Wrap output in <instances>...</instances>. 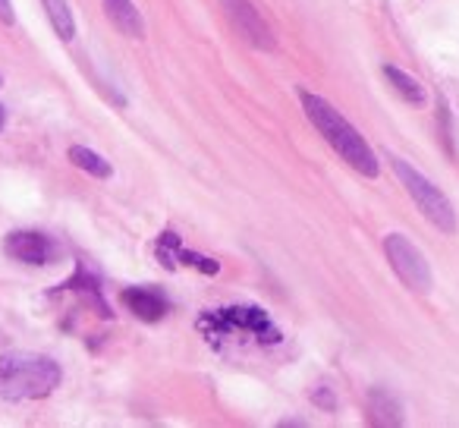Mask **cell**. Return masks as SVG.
<instances>
[{
	"mask_svg": "<svg viewBox=\"0 0 459 428\" xmlns=\"http://www.w3.org/2000/svg\"><path fill=\"white\" fill-rule=\"evenodd\" d=\"M384 76L394 83V89L400 92L406 101H412V104H425V89H421L419 83H415L412 76H406L403 70H396V66H384Z\"/></svg>",
	"mask_w": 459,
	"mask_h": 428,
	"instance_id": "obj_14",
	"label": "cell"
},
{
	"mask_svg": "<svg viewBox=\"0 0 459 428\" xmlns=\"http://www.w3.org/2000/svg\"><path fill=\"white\" fill-rule=\"evenodd\" d=\"M4 123H7V110L0 108V129H4Z\"/></svg>",
	"mask_w": 459,
	"mask_h": 428,
	"instance_id": "obj_16",
	"label": "cell"
},
{
	"mask_svg": "<svg viewBox=\"0 0 459 428\" xmlns=\"http://www.w3.org/2000/svg\"><path fill=\"white\" fill-rule=\"evenodd\" d=\"M384 252H387L390 268L396 271V277H400L409 290L428 293V287H431V268H428L425 256H421L403 233H390V237L384 240Z\"/></svg>",
	"mask_w": 459,
	"mask_h": 428,
	"instance_id": "obj_5",
	"label": "cell"
},
{
	"mask_svg": "<svg viewBox=\"0 0 459 428\" xmlns=\"http://www.w3.org/2000/svg\"><path fill=\"white\" fill-rule=\"evenodd\" d=\"M302 108H306L312 127L325 135V142L362 177H377V158L368 148V142L359 135V129L340 114L333 104H327L325 98L312 95V92H302Z\"/></svg>",
	"mask_w": 459,
	"mask_h": 428,
	"instance_id": "obj_1",
	"label": "cell"
},
{
	"mask_svg": "<svg viewBox=\"0 0 459 428\" xmlns=\"http://www.w3.org/2000/svg\"><path fill=\"white\" fill-rule=\"evenodd\" d=\"M104 10H108L110 22H114L123 35H133V39L145 35V22H142L133 0H104Z\"/></svg>",
	"mask_w": 459,
	"mask_h": 428,
	"instance_id": "obj_10",
	"label": "cell"
},
{
	"mask_svg": "<svg viewBox=\"0 0 459 428\" xmlns=\"http://www.w3.org/2000/svg\"><path fill=\"white\" fill-rule=\"evenodd\" d=\"M120 302L142 321H160L167 315V300L152 287H126L120 293Z\"/></svg>",
	"mask_w": 459,
	"mask_h": 428,
	"instance_id": "obj_9",
	"label": "cell"
},
{
	"mask_svg": "<svg viewBox=\"0 0 459 428\" xmlns=\"http://www.w3.org/2000/svg\"><path fill=\"white\" fill-rule=\"evenodd\" d=\"M390 164H394L396 177H400V183L406 186V192L412 196V202L419 205L421 214H425L437 231H444V233L456 231V211H453L450 198H446L431 179L421 177L412 164H406L403 158H390Z\"/></svg>",
	"mask_w": 459,
	"mask_h": 428,
	"instance_id": "obj_4",
	"label": "cell"
},
{
	"mask_svg": "<svg viewBox=\"0 0 459 428\" xmlns=\"http://www.w3.org/2000/svg\"><path fill=\"white\" fill-rule=\"evenodd\" d=\"M64 290H70V293H79L85 302H91V306L98 309V315H101V319H110V309H108V302H104V296H101V287H98V281L82 268V265H79L76 275H73L70 281L64 284Z\"/></svg>",
	"mask_w": 459,
	"mask_h": 428,
	"instance_id": "obj_11",
	"label": "cell"
},
{
	"mask_svg": "<svg viewBox=\"0 0 459 428\" xmlns=\"http://www.w3.org/2000/svg\"><path fill=\"white\" fill-rule=\"evenodd\" d=\"M4 252H7L13 262H22V265H48L57 249H54V243L45 237V233L13 231L7 240H4Z\"/></svg>",
	"mask_w": 459,
	"mask_h": 428,
	"instance_id": "obj_7",
	"label": "cell"
},
{
	"mask_svg": "<svg viewBox=\"0 0 459 428\" xmlns=\"http://www.w3.org/2000/svg\"><path fill=\"white\" fill-rule=\"evenodd\" d=\"M0 20L7 22V26H13V4H10V0H0Z\"/></svg>",
	"mask_w": 459,
	"mask_h": 428,
	"instance_id": "obj_15",
	"label": "cell"
},
{
	"mask_svg": "<svg viewBox=\"0 0 459 428\" xmlns=\"http://www.w3.org/2000/svg\"><path fill=\"white\" fill-rule=\"evenodd\" d=\"M223 13H227L230 26L237 29V35L243 41H249L258 51H274V35H271L268 22L262 20L249 0H223Z\"/></svg>",
	"mask_w": 459,
	"mask_h": 428,
	"instance_id": "obj_6",
	"label": "cell"
},
{
	"mask_svg": "<svg viewBox=\"0 0 459 428\" xmlns=\"http://www.w3.org/2000/svg\"><path fill=\"white\" fill-rule=\"evenodd\" d=\"M48 10V20H51L54 32L60 35L64 41H73L76 35V22H73V10L66 7V0H41Z\"/></svg>",
	"mask_w": 459,
	"mask_h": 428,
	"instance_id": "obj_12",
	"label": "cell"
},
{
	"mask_svg": "<svg viewBox=\"0 0 459 428\" xmlns=\"http://www.w3.org/2000/svg\"><path fill=\"white\" fill-rule=\"evenodd\" d=\"M198 331L211 340V344H237V346H268L281 344V328L268 319L264 309L255 306H227L204 312L198 319Z\"/></svg>",
	"mask_w": 459,
	"mask_h": 428,
	"instance_id": "obj_2",
	"label": "cell"
},
{
	"mask_svg": "<svg viewBox=\"0 0 459 428\" xmlns=\"http://www.w3.org/2000/svg\"><path fill=\"white\" fill-rule=\"evenodd\" d=\"M70 161L79 167V170H85V173H91V177H98V179H108L110 173V164L101 158V154H95L91 148H85V145H73L70 148Z\"/></svg>",
	"mask_w": 459,
	"mask_h": 428,
	"instance_id": "obj_13",
	"label": "cell"
},
{
	"mask_svg": "<svg viewBox=\"0 0 459 428\" xmlns=\"http://www.w3.org/2000/svg\"><path fill=\"white\" fill-rule=\"evenodd\" d=\"M64 371L51 356L41 353H4L0 356V397L4 400H39L60 384Z\"/></svg>",
	"mask_w": 459,
	"mask_h": 428,
	"instance_id": "obj_3",
	"label": "cell"
},
{
	"mask_svg": "<svg viewBox=\"0 0 459 428\" xmlns=\"http://www.w3.org/2000/svg\"><path fill=\"white\" fill-rule=\"evenodd\" d=\"M154 252H158V262H164V268H177V262L189 265V268H198L202 275H217L221 271V265L214 262V258H204V256H195V252L183 249V243H179L177 233H160L158 243H154Z\"/></svg>",
	"mask_w": 459,
	"mask_h": 428,
	"instance_id": "obj_8",
	"label": "cell"
}]
</instances>
